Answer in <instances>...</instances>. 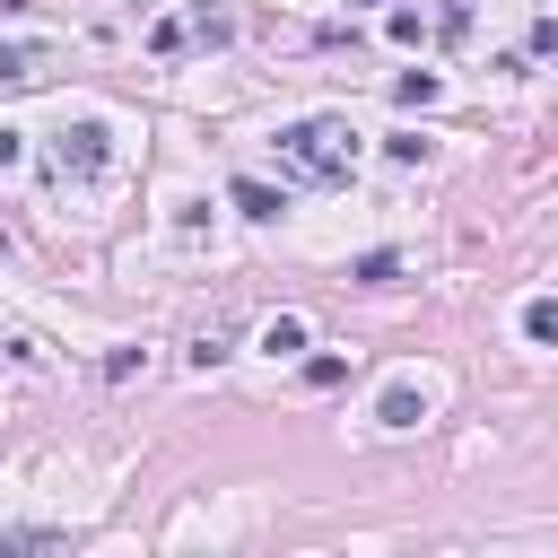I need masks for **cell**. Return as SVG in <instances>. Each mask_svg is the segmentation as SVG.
I'll list each match as a JSON object with an SVG mask.
<instances>
[{"label": "cell", "mask_w": 558, "mask_h": 558, "mask_svg": "<svg viewBox=\"0 0 558 558\" xmlns=\"http://www.w3.org/2000/svg\"><path fill=\"white\" fill-rule=\"evenodd\" d=\"M375 418H384V427H418V418H427V392H418V384H392V392L375 401Z\"/></svg>", "instance_id": "cell-4"}, {"label": "cell", "mask_w": 558, "mask_h": 558, "mask_svg": "<svg viewBox=\"0 0 558 558\" xmlns=\"http://www.w3.org/2000/svg\"><path fill=\"white\" fill-rule=\"evenodd\" d=\"M52 157H61V174H105V122H70L61 140H52Z\"/></svg>", "instance_id": "cell-2"}, {"label": "cell", "mask_w": 558, "mask_h": 558, "mask_svg": "<svg viewBox=\"0 0 558 558\" xmlns=\"http://www.w3.org/2000/svg\"><path fill=\"white\" fill-rule=\"evenodd\" d=\"M0 166H17V131H0Z\"/></svg>", "instance_id": "cell-9"}, {"label": "cell", "mask_w": 558, "mask_h": 558, "mask_svg": "<svg viewBox=\"0 0 558 558\" xmlns=\"http://www.w3.org/2000/svg\"><path fill=\"white\" fill-rule=\"evenodd\" d=\"M270 148H279V166H288L296 183H349V166H357L349 122H288Z\"/></svg>", "instance_id": "cell-1"}, {"label": "cell", "mask_w": 558, "mask_h": 558, "mask_svg": "<svg viewBox=\"0 0 558 558\" xmlns=\"http://www.w3.org/2000/svg\"><path fill=\"white\" fill-rule=\"evenodd\" d=\"M523 331H532L541 349H558V305H549V296H541V305H523Z\"/></svg>", "instance_id": "cell-6"}, {"label": "cell", "mask_w": 558, "mask_h": 558, "mask_svg": "<svg viewBox=\"0 0 558 558\" xmlns=\"http://www.w3.org/2000/svg\"><path fill=\"white\" fill-rule=\"evenodd\" d=\"M392 270H401V253H357V270H349V279H366V288H384Z\"/></svg>", "instance_id": "cell-8"}, {"label": "cell", "mask_w": 558, "mask_h": 558, "mask_svg": "<svg viewBox=\"0 0 558 558\" xmlns=\"http://www.w3.org/2000/svg\"><path fill=\"white\" fill-rule=\"evenodd\" d=\"M262 349H270V357H296V349H305V323H296V314L262 323Z\"/></svg>", "instance_id": "cell-5"}, {"label": "cell", "mask_w": 558, "mask_h": 558, "mask_svg": "<svg viewBox=\"0 0 558 558\" xmlns=\"http://www.w3.org/2000/svg\"><path fill=\"white\" fill-rule=\"evenodd\" d=\"M227 201H235L244 218H279V209H288V192H270V183H253V174H235V183H227Z\"/></svg>", "instance_id": "cell-3"}, {"label": "cell", "mask_w": 558, "mask_h": 558, "mask_svg": "<svg viewBox=\"0 0 558 558\" xmlns=\"http://www.w3.org/2000/svg\"><path fill=\"white\" fill-rule=\"evenodd\" d=\"M392 96H401V105H436V70H410V78H392Z\"/></svg>", "instance_id": "cell-7"}]
</instances>
